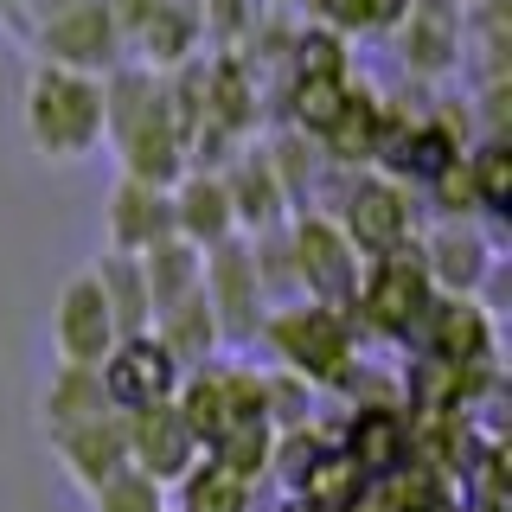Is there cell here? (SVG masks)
Masks as SVG:
<instances>
[{"mask_svg": "<svg viewBox=\"0 0 512 512\" xmlns=\"http://www.w3.org/2000/svg\"><path fill=\"white\" fill-rule=\"evenodd\" d=\"M26 141L52 167H77L103 148V77L64 71V64H32L26 77Z\"/></svg>", "mask_w": 512, "mask_h": 512, "instance_id": "obj_1", "label": "cell"}, {"mask_svg": "<svg viewBox=\"0 0 512 512\" xmlns=\"http://www.w3.org/2000/svg\"><path fill=\"white\" fill-rule=\"evenodd\" d=\"M282 250H288V276H295L301 301H314V308H333V314H352V301H359V250L340 237V224L320 218V212H295L282 231Z\"/></svg>", "mask_w": 512, "mask_h": 512, "instance_id": "obj_2", "label": "cell"}, {"mask_svg": "<svg viewBox=\"0 0 512 512\" xmlns=\"http://www.w3.org/2000/svg\"><path fill=\"white\" fill-rule=\"evenodd\" d=\"M429 308H436V282H429L416 244L365 263L359 301H352V320H359V327L384 333V340H416V333H423V320H429Z\"/></svg>", "mask_w": 512, "mask_h": 512, "instance_id": "obj_3", "label": "cell"}, {"mask_svg": "<svg viewBox=\"0 0 512 512\" xmlns=\"http://www.w3.org/2000/svg\"><path fill=\"white\" fill-rule=\"evenodd\" d=\"M269 346L282 352V365L301 384H340L352 372V314L314 308V301H295V308L263 320Z\"/></svg>", "mask_w": 512, "mask_h": 512, "instance_id": "obj_4", "label": "cell"}, {"mask_svg": "<svg viewBox=\"0 0 512 512\" xmlns=\"http://www.w3.org/2000/svg\"><path fill=\"white\" fill-rule=\"evenodd\" d=\"M199 295L218 320V340L224 346H244L263 333L269 320V295H263V263H256L250 237H231V244L205 250V276H199Z\"/></svg>", "mask_w": 512, "mask_h": 512, "instance_id": "obj_5", "label": "cell"}, {"mask_svg": "<svg viewBox=\"0 0 512 512\" xmlns=\"http://www.w3.org/2000/svg\"><path fill=\"white\" fill-rule=\"evenodd\" d=\"M333 224H340V237L359 250V263L416 244V212H410L404 186L384 180V173H359V180L346 186V205H340V218H333Z\"/></svg>", "mask_w": 512, "mask_h": 512, "instance_id": "obj_6", "label": "cell"}, {"mask_svg": "<svg viewBox=\"0 0 512 512\" xmlns=\"http://www.w3.org/2000/svg\"><path fill=\"white\" fill-rule=\"evenodd\" d=\"M96 378H103V397L116 404L122 416L135 410H154V404H173V391H180V365H173V352L154 340V333H135V340H116L109 346V359L96 365Z\"/></svg>", "mask_w": 512, "mask_h": 512, "instance_id": "obj_7", "label": "cell"}, {"mask_svg": "<svg viewBox=\"0 0 512 512\" xmlns=\"http://www.w3.org/2000/svg\"><path fill=\"white\" fill-rule=\"evenodd\" d=\"M122 429H128V468L135 474H148L160 493L167 487H180V480L199 468V436L186 429V416L173 410V404H154V410H135V416H122Z\"/></svg>", "mask_w": 512, "mask_h": 512, "instance_id": "obj_8", "label": "cell"}, {"mask_svg": "<svg viewBox=\"0 0 512 512\" xmlns=\"http://www.w3.org/2000/svg\"><path fill=\"white\" fill-rule=\"evenodd\" d=\"M39 52H45V64H64V71L109 77L122 64V32L109 20V0H84V7L45 20L39 26Z\"/></svg>", "mask_w": 512, "mask_h": 512, "instance_id": "obj_9", "label": "cell"}, {"mask_svg": "<svg viewBox=\"0 0 512 512\" xmlns=\"http://www.w3.org/2000/svg\"><path fill=\"white\" fill-rule=\"evenodd\" d=\"M416 340H423V359L448 372H493V314L474 295H436Z\"/></svg>", "mask_w": 512, "mask_h": 512, "instance_id": "obj_10", "label": "cell"}, {"mask_svg": "<svg viewBox=\"0 0 512 512\" xmlns=\"http://www.w3.org/2000/svg\"><path fill=\"white\" fill-rule=\"evenodd\" d=\"M52 346H58V365H103L109 346H116V320L103 308V288L96 276H71L58 288V308H52Z\"/></svg>", "mask_w": 512, "mask_h": 512, "instance_id": "obj_11", "label": "cell"}, {"mask_svg": "<svg viewBox=\"0 0 512 512\" xmlns=\"http://www.w3.org/2000/svg\"><path fill=\"white\" fill-rule=\"evenodd\" d=\"M372 160H384V180H416V186H436L448 167L461 160V141H455V128L448 122H404V116H391L384 109V135H378V154Z\"/></svg>", "mask_w": 512, "mask_h": 512, "instance_id": "obj_12", "label": "cell"}, {"mask_svg": "<svg viewBox=\"0 0 512 512\" xmlns=\"http://www.w3.org/2000/svg\"><path fill=\"white\" fill-rule=\"evenodd\" d=\"M416 256H423L436 295H480V282H487V269H493V244L474 218H442L436 231L416 244Z\"/></svg>", "mask_w": 512, "mask_h": 512, "instance_id": "obj_13", "label": "cell"}, {"mask_svg": "<svg viewBox=\"0 0 512 512\" xmlns=\"http://www.w3.org/2000/svg\"><path fill=\"white\" fill-rule=\"evenodd\" d=\"M340 455L352 461V474H359V480H391V474H404V468H410V455H416V429H410V416H404V410L359 404V410H352V423H346Z\"/></svg>", "mask_w": 512, "mask_h": 512, "instance_id": "obj_14", "label": "cell"}, {"mask_svg": "<svg viewBox=\"0 0 512 512\" xmlns=\"http://www.w3.org/2000/svg\"><path fill=\"white\" fill-rule=\"evenodd\" d=\"M167 199H173V237L192 244L199 256L237 237V212H231V192H224V173L192 167L167 186Z\"/></svg>", "mask_w": 512, "mask_h": 512, "instance_id": "obj_15", "label": "cell"}, {"mask_svg": "<svg viewBox=\"0 0 512 512\" xmlns=\"http://www.w3.org/2000/svg\"><path fill=\"white\" fill-rule=\"evenodd\" d=\"M103 231H109V250H116V256H148L154 244L173 237V199L160 186L116 180L109 212H103Z\"/></svg>", "mask_w": 512, "mask_h": 512, "instance_id": "obj_16", "label": "cell"}, {"mask_svg": "<svg viewBox=\"0 0 512 512\" xmlns=\"http://www.w3.org/2000/svg\"><path fill=\"white\" fill-rule=\"evenodd\" d=\"M52 455L71 468L77 487L96 493L109 474L128 468V429H122V410H109V416H96V423H77V429H64V436H52Z\"/></svg>", "mask_w": 512, "mask_h": 512, "instance_id": "obj_17", "label": "cell"}, {"mask_svg": "<svg viewBox=\"0 0 512 512\" xmlns=\"http://www.w3.org/2000/svg\"><path fill=\"white\" fill-rule=\"evenodd\" d=\"M224 192H231V212H237V237H269V231H282L288 224V192L276 180V167H269V154H250V160H237L231 173H224Z\"/></svg>", "mask_w": 512, "mask_h": 512, "instance_id": "obj_18", "label": "cell"}, {"mask_svg": "<svg viewBox=\"0 0 512 512\" xmlns=\"http://www.w3.org/2000/svg\"><path fill=\"white\" fill-rule=\"evenodd\" d=\"M404 64L423 77H442L461 58V13L455 0H410L404 7Z\"/></svg>", "mask_w": 512, "mask_h": 512, "instance_id": "obj_19", "label": "cell"}, {"mask_svg": "<svg viewBox=\"0 0 512 512\" xmlns=\"http://www.w3.org/2000/svg\"><path fill=\"white\" fill-rule=\"evenodd\" d=\"M116 404L103 397V378L90 372V365H58L52 378H45V391H39V429H45V442L64 436V429H77V423H96V416H109Z\"/></svg>", "mask_w": 512, "mask_h": 512, "instance_id": "obj_20", "label": "cell"}, {"mask_svg": "<svg viewBox=\"0 0 512 512\" xmlns=\"http://www.w3.org/2000/svg\"><path fill=\"white\" fill-rule=\"evenodd\" d=\"M154 340L173 352V365H180V372H199V365H212L218 359V320H212V308H205V295L199 288H192L186 301H173L167 314H154Z\"/></svg>", "mask_w": 512, "mask_h": 512, "instance_id": "obj_21", "label": "cell"}, {"mask_svg": "<svg viewBox=\"0 0 512 512\" xmlns=\"http://www.w3.org/2000/svg\"><path fill=\"white\" fill-rule=\"evenodd\" d=\"M96 288H103V308L116 320V340H135V333L154 327V308H148V282H141V256H116L103 250L90 263Z\"/></svg>", "mask_w": 512, "mask_h": 512, "instance_id": "obj_22", "label": "cell"}, {"mask_svg": "<svg viewBox=\"0 0 512 512\" xmlns=\"http://www.w3.org/2000/svg\"><path fill=\"white\" fill-rule=\"evenodd\" d=\"M205 276V256L180 244V237H167V244H154L148 256H141V282H148V308L154 314H167L173 301H186L192 288H199Z\"/></svg>", "mask_w": 512, "mask_h": 512, "instance_id": "obj_23", "label": "cell"}, {"mask_svg": "<svg viewBox=\"0 0 512 512\" xmlns=\"http://www.w3.org/2000/svg\"><path fill=\"white\" fill-rule=\"evenodd\" d=\"M378 135H384V103L372 90H359L352 84V103H346V116L327 128V160H340V167H365V160L378 154Z\"/></svg>", "mask_w": 512, "mask_h": 512, "instance_id": "obj_24", "label": "cell"}, {"mask_svg": "<svg viewBox=\"0 0 512 512\" xmlns=\"http://www.w3.org/2000/svg\"><path fill=\"white\" fill-rule=\"evenodd\" d=\"M250 500H256L250 480L224 474L218 461H205V455H199V468L173 487V512H250Z\"/></svg>", "mask_w": 512, "mask_h": 512, "instance_id": "obj_25", "label": "cell"}, {"mask_svg": "<svg viewBox=\"0 0 512 512\" xmlns=\"http://www.w3.org/2000/svg\"><path fill=\"white\" fill-rule=\"evenodd\" d=\"M346 103H352V77H295L288 84V116L314 141H327V128L346 116Z\"/></svg>", "mask_w": 512, "mask_h": 512, "instance_id": "obj_26", "label": "cell"}, {"mask_svg": "<svg viewBox=\"0 0 512 512\" xmlns=\"http://www.w3.org/2000/svg\"><path fill=\"white\" fill-rule=\"evenodd\" d=\"M468 186H474L480 218H506L512 212V148L500 135L480 141V148L468 154Z\"/></svg>", "mask_w": 512, "mask_h": 512, "instance_id": "obj_27", "label": "cell"}, {"mask_svg": "<svg viewBox=\"0 0 512 512\" xmlns=\"http://www.w3.org/2000/svg\"><path fill=\"white\" fill-rule=\"evenodd\" d=\"M320 455H327V442H320L308 423H301V429H282L276 448H269V474H276L288 493H301V480H308V468H314Z\"/></svg>", "mask_w": 512, "mask_h": 512, "instance_id": "obj_28", "label": "cell"}, {"mask_svg": "<svg viewBox=\"0 0 512 512\" xmlns=\"http://www.w3.org/2000/svg\"><path fill=\"white\" fill-rule=\"evenodd\" d=\"M333 32H391L410 0H314Z\"/></svg>", "mask_w": 512, "mask_h": 512, "instance_id": "obj_29", "label": "cell"}, {"mask_svg": "<svg viewBox=\"0 0 512 512\" xmlns=\"http://www.w3.org/2000/svg\"><path fill=\"white\" fill-rule=\"evenodd\" d=\"M90 506H96V512H167V493H160L148 474L122 468V474H109L103 487L90 493Z\"/></svg>", "mask_w": 512, "mask_h": 512, "instance_id": "obj_30", "label": "cell"}, {"mask_svg": "<svg viewBox=\"0 0 512 512\" xmlns=\"http://www.w3.org/2000/svg\"><path fill=\"white\" fill-rule=\"evenodd\" d=\"M186 45H192V20H186V7H160L148 26H141V52H148V71L154 64H180L186 58Z\"/></svg>", "mask_w": 512, "mask_h": 512, "instance_id": "obj_31", "label": "cell"}, {"mask_svg": "<svg viewBox=\"0 0 512 512\" xmlns=\"http://www.w3.org/2000/svg\"><path fill=\"white\" fill-rule=\"evenodd\" d=\"M295 77H352L340 32H308V39L295 45Z\"/></svg>", "mask_w": 512, "mask_h": 512, "instance_id": "obj_32", "label": "cell"}, {"mask_svg": "<svg viewBox=\"0 0 512 512\" xmlns=\"http://www.w3.org/2000/svg\"><path fill=\"white\" fill-rule=\"evenodd\" d=\"M429 192H436V205H442L448 218H480L474 186H468V154H461V160H455V167H448V173H442V180L429 186Z\"/></svg>", "mask_w": 512, "mask_h": 512, "instance_id": "obj_33", "label": "cell"}, {"mask_svg": "<svg viewBox=\"0 0 512 512\" xmlns=\"http://www.w3.org/2000/svg\"><path fill=\"white\" fill-rule=\"evenodd\" d=\"M160 7H167V0H109V20H116V32L128 39V32H141Z\"/></svg>", "mask_w": 512, "mask_h": 512, "instance_id": "obj_34", "label": "cell"}, {"mask_svg": "<svg viewBox=\"0 0 512 512\" xmlns=\"http://www.w3.org/2000/svg\"><path fill=\"white\" fill-rule=\"evenodd\" d=\"M13 7H26V13H32V20H39V26H45V20H58V13H71V7H84V0H13Z\"/></svg>", "mask_w": 512, "mask_h": 512, "instance_id": "obj_35", "label": "cell"}, {"mask_svg": "<svg viewBox=\"0 0 512 512\" xmlns=\"http://www.w3.org/2000/svg\"><path fill=\"white\" fill-rule=\"evenodd\" d=\"M461 512H506V493H468Z\"/></svg>", "mask_w": 512, "mask_h": 512, "instance_id": "obj_36", "label": "cell"}, {"mask_svg": "<svg viewBox=\"0 0 512 512\" xmlns=\"http://www.w3.org/2000/svg\"><path fill=\"white\" fill-rule=\"evenodd\" d=\"M282 512H320V506H308V500H295V493H288V500H282Z\"/></svg>", "mask_w": 512, "mask_h": 512, "instance_id": "obj_37", "label": "cell"}, {"mask_svg": "<svg viewBox=\"0 0 512 512\" xmlns=\"http://www.w3.org/2000/svg\"><path fill=\"white\" fill-rule=\"evenodd\" d=\"M0 7H13V0H0Z\"/></svg>", "mask_w": 512, "mask_h": 512, "instance_id": "obj_38", "label": "cell"}]
</instances>
